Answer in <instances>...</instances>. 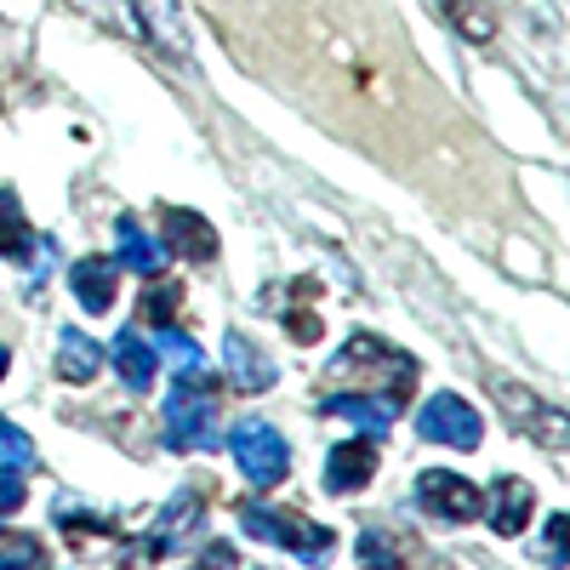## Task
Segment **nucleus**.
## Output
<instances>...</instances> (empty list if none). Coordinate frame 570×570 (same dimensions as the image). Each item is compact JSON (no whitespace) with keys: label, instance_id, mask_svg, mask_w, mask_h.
Instances as JSON below:
<instances>
[{"label":"nucleus","instance_id":"nucleus-19","mask_svg":"<svg viewBox=\"0 0 570 570\" xmlns=\"http://www.w3.org/2000/svg\"><path fill=\"white\" fill-rule=\"evenodd\" d=\"M155 354H166V360H171L183 376H206V354H200V343H195V337H183L177 325H160Z\"/></svg>","mask_w":570,"mask_h":570},{"label":"nucleus","instance_id":"nucleus-13","mask_svg":"<svg viewBox=\"0 0 570 570\" xmlns=\"http://www.w3.org/2000/svg\"><path fill=\"white\" fill-rule=\"evenodd\" d=\"M115 246H120V268H137V274H160L166 268V246L155 234H142L131 217L115 223Z\"/></svg>","mask_w":570,"mask_h":570},{"label":"nucleus","instance_id":"nucleus-7","mask_svg":"<svg viewBox=\"0 0 570 570\" xmlns=\"http://www.w3.org/2000/svg\"><path fill=\"white\" fill-rule=\"evenodd\" d=\"M109 360H115V371L126 376L131 394H149V389H155L160 360H155V343H142L137 331H120V337L109 343Z\"/></svg>","mask_w":570,"mask_h":570},{"label":"nucleus","instance_id":"nucleus-11","mask_svg":"<svg viewBox=\"0 0 570 570\" xmlns=\"http://www.w3.org/2000/svg\"><path fill=\"white\" fill-rule=\"evenodd\" d=\"M69 285H75V297H80V308H86V314H104V308L115 303V263L86 257V263H75V268H69Z\"/></svg>","mask_w":570,"mask_h":570},{"label":"nucleus","instance_id":"nucleus-3","mask_svg":"<svg viewBox=\"0 0 570 570\" xmlns=\"http://www.w3.org/2000/svg\"><path fill=\"white\" fill-rule=\"evenodd\" d=\"M416 434L428 445H445V451H473V445L485 440V422H480V411H473L468 400L434 394V400L422 405V416H416Z\"/></svg>","mask_w":570,"mask_h":570},{"label":"nucleus","instance_id":"nucleus-10","mask_svg":"<svg viewBox=\"0 0 570 570\" xmlns=\"http://www.w3.org/2000/svg\"><path fill=\"white\" fill-rule=\"evenodd\" d=\"M325 411L331 416H348L354 428H365V434L371 440H383L389 434V428H394V416H400V405L394 400H383V394H337V400H325Z\"/></svg>","mask_w":570,"mask_h":570},{"label":"nucleus","instance_id":"nucleus-4","mask_svg":"<svg viewBox=\"0 0 570 570\" xmlns=\"http://www.w3.org/2000/svg\"><path fill=\"white\" fill-rule=\"evenodd\" d=\"M166 440L177 451H206L217 440V400L195 394L188 383H177L171 400H166Z\"/></svg>","mask_w":570,"mask_h":570},{"label":"nucleus","instance_id":"nucleus-24","mask_svg":"<svg viewBox=\"0 0 570 570\" xmlns=\"http://www.w3.org/2000/svg\"><path fill=\"white\" fill-rule=\"evenodd\" d=\"M195 570H240V553H234L228 542H212V548L195 559Z\"/></svg>","mask_w":570,"mask_h":570},{"label":"nucleus","instance_id":"nucleus-20","mask_svg":"<svg viewBox=\"0 0 570 570\" xmlns=\"http://www.w3.org/2000/svg\"><path fill=\"white\" fill-rule=\"evenodd\" d=\"M137 308H142V320H155V325H177V308H183V285H171V279L149 285Z\"/></svg>","mask_w":570,"mask_h":570},{"label":"nucleus","instance_id":"nucleus-18","mask_svg":"<svg viewBox=\"0 0 570 570\" xmlns=\"http://www.w3.org/2000/svg\"><path fill=\"white\" fill-rule=\"evenodd\" d=\"M440 7H445V18L456 23V35H468V40H491L497 35V12L485 7V0H440Z\"/></svg>","mask_w":570,"mask_h":570},{"label":"nucleus","instance_id":"nucleus-8","mask_svg":"<svg viewBox=\"0 0 570 570\" xmlns=\"http://www.w3.org/2000/svg\"><path fill=\"white\" fill-rule=\"evenodd\" d=\"M160 246L177 252V257H188V263H212L217 257V234L195 212H166V240Z\"/></svg>","mask_w":570,"mask_h":570},{"label":"nucleus","instance_id":"nucleus-5","mask_svg":"<svg viewBox=\"0 0 570 570\" xmlns=\"http://www.w3.org/2000/svg\"><path fill=\"white\" fill-rule=\"evenodd\" d=\"M416 502H422L428 513L451 519V525H468V519L485 513L480 485H468L462 473H445V468H428V473H422V480H416Z\"/></svg>","mask_w":570,"mask_h":570},{"label":"nucleus","instance_id":"nucleus-23","mask_svg":"<svg viewBox=\"0 0 570 570\" xmlns=\"http://www.w3.org/2000/svg\"><path fill=\"white\" fill-rule=\"evenodd\" d=\"M0 570H46V548L35 537H12L0 548Z\"/></svg>","mask_w":570,"mask_h":570},{"label":"nucleus","instance_id":"nucleus-14","mask_svg":"<svg viewBox=\"0 0 570 570\" xmlns=\"http://www.w3.org/2000/svg\"><path fill=\"white\" fill-rule=\"evenodd\" d=\"M223 354H228V376H234L246 394H263V389L274 383V365L240 337V331H228V337H223Z\"/></svg>","mask_w":570,"mask_h":570},{"label":"nucleus","instance_id":"nucleus-27","mask_svg":"<svg viewBox=\"0 0 570 570\" xmlns=\"http://www.w3.org/2000/svg\"><path fill=\"white\" fill-rule=\"evenodd\" d=\"M7 365H12V354H7V348H0V376H7Z\"/></svg>","mask_w":570,"mask_h":570},{"label":"nucleus","instance_id":"nucleus-16","mask_svg":"<svg viewBox=\"0 0 570 570\" xmlns=\"http://www.w3.org/2000/svg\"><path fill=\"white\" fill-rule=\"evenodd\" d=\"M497 394H502V405H508V416H519L531 428V434H548V440H564V416H553V411H542L537 405V394H525V389H508V383H497Z\"/></svg>","mask_w":570,"mask_h":570},{"label":"nucleus","instance_id":"nucleus-15","mask_svg":"<svg viewBox=\"0 0 570 570\" xmlns=\"http://www.w3.org/2000/svg\"><path fill=\"white\" fill-rule=\"evenodd\" d=\"M29 252H40L35 228L23 223L18 195H7V188H0V257H7V263H29Z\"/></svg>","mask_w":570,"mask_h":570},{"label":"nucleus","instance_id":"nucleus-2","mask_svg":"<svg viewBox=\"0 0 570 570\" xmlns=\"http://www.w3.org/2000/svg\"><path fill=\"white\" fill-rule=\"evenodd\" d=\"M228 451H234V462H240V473H246L257 491L279 485L285 468H292V451H285V440L274 434L268 422H240V428L228 434Z\"/></svg>","mask_w":570,"mask_h":570},{"label":"nucleus","instance_id":"nucleus-22","mask_svg":"<svg viewBox=\"0 0 570 570\" xmlns=\"http://www.w3.org/2000/svg\"><path fill=\"white\" fill-rule=\"evenodd\" d=\"M29 462H35V445H29V434H23V428H12V422H0V468L23 473Z\"/></svg>","mask_w":570,"mask_h":570},{"label":"nucleus","instance_id":"nucleus-6","mask_svg":"<svg viewBox=\"0 0 570 570\" xmlns=\"http://www.w3.org/2000/svg\"><path fill=\"white\" fill-rule=\"evenodd\" d=\"M371 473H376V445L371 440H343V445H331V456H325V491L331 497H354V491H365Z\"/></svg>","mask_w":570,"mask_h":570},{"label":"nucleus","instance_id":"nucleus-25","mask_svg":"<svg viewBox=\"0 0 570 570\" xmlns=\"http://www.w3.org/2000/svg\"><path fill=\"white\" fill-rule=\"evenodd\" d=\"M23 508V480L12 468H0V513H18Z\"/></svg>","mask_w":570,"mask_h":570},{"label":"nucleus","instance_id":"nucleus-21","mask_svg":"<svg viewBox=\"0 0 570 570\" xmlns=\"http://www.w3.org/2000/svg\"><path fill=\"white\" fill-rule=\"evenodd\" d=\"M360 564H365V570H400L394 537H389V531H365V537H360Z\"/></svg>","mask_w":570,"mask_h":570},{"label":"nucleus","instance_id":"nucleus-1","mask_svg":"<svg viewBox=\"0 0 570 570\" xmlns=\"http://www.w3.org/2000/svg\"><path fill=\"white\" fill-rule=\"evenodd\" d=\"M240 531H246V537H263V542H274V548H292V553H303V559H314V564L331 553V531H325V525H314V519H303V513L268 508V502H246V508H240Z\"/></svg>","mask_w":570,"mask_h":570},{"label":"nucleus","instance_id":"nucleus-9","mask_svg":"<svg viewBox=\"0 0 570 570\" xmlns=\"http://www.w3.org/2000/svg\"><path fill=\"white\" fill-rule=\"evenodd\" d=\"M531 485L525 480H497L491 485V531L497 537H519V531H525L531 525Z\"/></svg>","mask_w":570,"mask_h":570},{"label":"nucleus","instance_id":"nucleus-12","mask_svg":"<svg viewBox=\"0 0 570 570\" xmlns=\"http://www.w3.org/2000/svg\"><path fill=\"white\" fill-rule=\"evenodd\" d=\"M104 371V348L86 331H58V376L63 383H91Z\"/></svg>","mask_w":570,"mask_h":570},{"label":"nucleus","instance_id":"nucleus-26","mask_svg":"<svg viewBox=\"0 0 570 570\" xmlns=\"http://www.w3.org/2000/svg\"><path fill=\"white\" fill-rule=\"evenodd\" d=\"M564 531H570V519H564V513H553V519H548V537H553V542H548V553H553L559 564H564Z\"/></svg>","mask_w":570,"mask_h":570},{"label":"nucleus","instance_id":"nucleus-17","mask_svg":"<svg viewBox=\"0 0 570 570\" xmlns=\"http://www.w3.org/2000/svg\"><path fill=\"white\" fill-rule=\"evenodd\" d=\"M137 12H142V23H149V35L166 46V52H177V58H188V40H183V18H177V7L171 0H137Z\"/></svg>","mask_w":570,"mask_h":570}]
</instances>
